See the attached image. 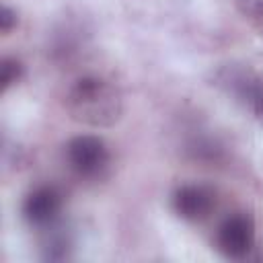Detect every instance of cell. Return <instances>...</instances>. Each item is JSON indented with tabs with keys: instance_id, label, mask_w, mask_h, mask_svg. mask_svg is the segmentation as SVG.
<instances>
[{
	"instance_id": "6",
	"label": "cell",
	"mask_w": 263,
	"mask_h": 263,
	"mask_svg": "<svg viewBox=\"0 0 263 263\" xmlns=\"http://www.w3.org/2000/svg\"><path fill=\"white\" fill-rule=\"evenodd\" d=\"M64 205V197L53 185L35 187L23 201V218L35 228H49L58 220Z\"/></svg>"
},
{
	"instance_id": "3",
	"label": "cell",
	"mask_w": 263,
	"mask_h": 263,
	"mask_svg": "<svg viewBox=\"0 0 263 263\" xmlns=\"http://www.w3.org/2000/svg\"><path fill=\"white\" fill-rule=\"evenodd\" d=\"M218 84L263 125V78L249 68H224L218 74Z\"/></svg>"
},
{
	"instance_id": "2",
	"label": "cell",
	"mask_w": 263,
	"mask_h": 263,
	"mask_svg": "<svg viewBox=\"0 0 263 263\" xmlns=\"http://www.w3.org/2000/svg\"><path fill=\"white\" fill-rule=\"evenodd\" d=\"M66 162L80 179H101L109 168L111 154L103 138L84 134L66 144Z\"/></svg>"
},
{
	"instance_id": "7",
	"label": "cell",
	"mask_w": 263,
	"mask_h": 263,
	"mask_svg": "<svg viewBox=\"0 0 263 263\" xmlns=\"http://www.w3.org/2000/svg\"><path fill=\"white\" fill-rule=\"evenodd\" d=\"M23 76V64L16 58H4L0 64V86L2 92H6L14 82H18Z\"/></svg>"
},
{
	"instance_id": "5",
	"label": "cell",
	"mask_w": 263,
	"mask_h": 263,
	"mask_svg": "<svg viewBox=\"0 0 263 263\" xmlns=\"http://www.w3.org/2000/svg\"><path fill=\"white\" fill-rule=\"evenodd\" d=\"M173 210L181 220L201 222L216 208V193L201 183H187L175 189L173 193Z\"/></svg>"
},
{
	"instance_id": "8",
	"label": "cell",
	"mask_w": 263,
	"mask_h": 263,
	"mask_svg": "<svg viewBox=\"0 0 263 263\" xmlns=\"http://www.w3.org/2000/svg\"><path fill=\"white\" fill-rule=\"evenodd\" d=\"M236 8L263 31V0H234Z\"/></svg>"
},
{
	"instance_id": "4",
	"label": "cell",
	"mask_w": 263,
	"mask_h": 263,
	"mask_svg": "<svg viewBox=\"0 0 263 263\" xmlns=\"http://www.w3.org/2000/svg\"><path fill=\"white\" fill-rule=\"evenodd\" d=\"M255 245V222L249 214L226 216L216 230V247L226 259H245Z\"/></svg>"
},
{
	"instance_id": "1",
	"label": "cell",
	"mask_w": 263,
	"mask_h": 263,
	"mask_svg": "<svg viewBox=\"0 0 263 263\" xmlns=\"http://www.w3.org/2000/svg\"><path fill=\"white\" fill-rule=\"evenodd\" d=\"M70 117L90 127H111L123 115V97L119 88L97 74L80 76L66 95Z\"/></svg>"
},
{
	"instance_id": "9",
	"label": "cell",
	"mask_w": 263,
	"mask_h": 263,
	"mask_svg": "<svg viewBox=\"0 0 263 263\" xmlns=\"http://www.w3.org/2000/svg\"><path fill=\"white\" fill-rule=\"evenodd\" d=\"M14 27H16V12L8 6H2V10H0V31L4 35H8Z\"/></svg>"
}]
</instances>
